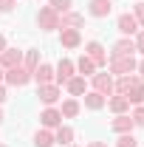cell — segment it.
<instances>
[{"label":"cell","instance_id":"obj_1","mask_svg":"<svg viewBox=\"0 0 144 147\" xmlns=\"http://www.w3.org/2000/svg\"><path fill=\"white\" fill-rule=\"evenodd\" d=\"M136 65H139L136 54H130V57H110V59H108V71L113 74V76H124V74H136Z\"/></svg>","mask_w":144,"mask_h":147},{"label":"cell","instance_id":"obj_2","mask_svg":"<svg viewBox=\"0 0 144 147\" xmlns=\"http://www.w3.org/2000/svg\"><path fill=\"white\" fill-rule=\"evenodd\" d=\"M37 28L40 31H57L59 28V14H57L51 6H40V11H37Z\"/></svg>","mask_w":144,"mask_h":147},{"label":"cell","instance_id":"obj_3","mask_svg":"<svg viewBox=\"0 0 144 147\" xmlns=\"http://www.w3.org/2000/svg\"><path fill=\"white\" fill-rule=\"evenodd\" d=\"M90 91L102 93V96H113V74L110 71H96L90 76Z\"/></svg>","mask_w":144,"mask_h":147},{"label":"cell","instance_id":"obj_4","mask_svg":"<svg viewBox=\"0 0 144 147\" xmlns=\"http://www.w3.org/2000/svg\"><path fill=\"white\" fill-rule=\"evenodd\" d=\"M85 57H90L93 59V65L102 71V68H108V48L99 42V40H90V42H85Z\"/></svg>","mask_w":144,"mask_h":147},{"label":"cell","instance_id":"obj_5","mask_svg":"<svg viewBox=\"0 0 144 147\" xmlns=\"http://www.w3.org/2000/svg\"><path fill=\"white\" fill-rule=\"evenodd\" d=\"M28 82H31V74L26 71L23 65L9 68V71H6V76H3V85H9V88H26Z\"/></svg>","mask_w":144,"mask_h":147},{"label":"cell","instance_id":"obj_6","mask_svg":"<svg viewBox=\"0 0 144 147\" xmlns=\"http://www.w3.org/2000/svg\"><path fill=\"white\" fill-rule=\"evenodd\" d=\"M73 74H76V65H73V59H68V57H62L59 62L54 65V85H65L68 79H71Z\"/></svg>","mask_w":144,"mask_h":147},{"label":"cell","instance_id":"obj_7","mask_svg":"<svg viewBox=\"0 0 144 147\" xmlns=\"http://www.w3.org/2000/svg\"><path fill=\"white\" fill-rule=\"evenodd\" d=\"M37 96H40V102L45 105V108H51L59 102V96H62V88L54 85V82H48V85H37Z\"/></svg>","mask_w":144,"mask_h":147},{"label":"cell","instance_id":"obj_8","mask_svg":"<svg viewBox=\"0 0 144 147\" xmlns=\"http://www.w3.org/2000/svg\"><path fill=\"white\" fill-rule=\"evenodd\" d=\"M116 31H119L122 37H136V34H139V23H136V17H133L130 11L119 14V17H116Z\"/></svg>","mask_w":144,"mask_h":147},{"label":"cell","instance_id":"obj_9","mask_svg":"<svg viewBox=\"0 0 144 147\" xmlns=\"http://www.w3.org/2000/svg\"><path fill=\"white\" fill-rule=\"evenodd\" d=\"M59 45L68 48V51L79 48L82 45V31L79 28H59Z\"/></svg>","mask_w":144,"mask_h":147},{"label":"cell","instance_id":"obj_10","mask_svg":"<svg viewBox=\"0 0 144 147\" xmlns=\"http://www.w3.org/2000/svg\"><path fill=\"white\" fill-rule=\"evenodd\" d=\"M65 91H68V96H73V99H79V96H85V93H88L90 88H88V79H85V76L73 74L71 79L65 82Z\"/></svg>","mask_w":144,"mask_h":147},{"label":"cell","instance_id":"obj_11","mask_svg":"<svg viewBox=\"0 0 144 147\" xmlns=\"http://www.w3.org/2000/svg\"><path fill=\"white\" fill-rule=\"evenodd\" d=\"M17 65H23V51L9 45V48L0 54V68H3V71H9V68H17Z\"/></svg>","mask_w":144,"mask_h":147},{"label":"cell","instance_id":"obj_12","mask_svg":"<svg viewBox=\"0 0 144 147\" xmlns=\"http://www.w3.org/2000/svg\"><path fill=\"white\" fill-rule=\"evenodd\" d=\"M136 54V42H133V37H119L116 42H113V48H110V57H130ZM108 57V59H110Z\"/></svg>","mask_w":144,"mask_h":147},{"label":"cell","instance_id":"obj_13","mask_svg":"<svg viewBox=\"0 0 144 147\" xmlns=\"http://www.w3.org/2000/svg\"><path fill=\"white\" fill-rule=\"evenodd\" d=\"M40 125L42 127H48V130H57L59 125H62V113H59V108H45L42 113H40Z\"/></svg>","mask_w":144,"mask_h":147},{"label":"cell","instance_id":"obj_14","mask_svg":"<svg viewBox=\"0 0 144 147\" xmlns=\"http://www.w3.org/2000/svg\"><path fill=\"white\" fill-rule=\"evenodd\" d=\"M110 11H113V0H88V14L96 20L108 17Z\"/></svg>","mask_w":144,"mask_h":147},{"label":"cell","instance_id":"obj_15","mask_svg":"<svg viewBox=\"0 0 144 147\" xmlns=\"http://www.w3.org/2000/svg\"><path fill=\"white\" fill-rule=\"evenodd\" d=\"M133 119H130V113H119V116H113V122H110V130L116 133V136H122V133H133Z\"/></svg>","mask_w":144,"mask_h":147},{"label":"cell","instance_id":"obj_16","mask_svg":"<svg viewBox=\"0 0 144 147\" xmlns=\"http://www.w3.org/2000/svg\"><path fill=\"white\" fill-rule=\"evenodd\" d=\"M31 79H34L37 85H48V82H54V65H51V62H40L37 71L31 74Z\"/></svg>","mask_w":144,"mask_h":147},{"label":"cell","instance_id":"obj_17","mask_svg":"<svg viewBox=\"0 0 144 147\" xmlns=\"http://www.w3.org/2000/svg\"><path fill=\"white\" fill-rule=\"evenodd\" d=\"M85 26V14H79V11H65V14H59V28H82Z\"/></svg>","mask_w":144,"mask_h":147},{"label":"cell","instance_id":"obj_18","mask_svg":"<svg viewBox=\"0 0 144 147\" xmlns=\"http://www.w3.org/2000/svg\"><path fill=\"white\" fill-rule=\"evenodd\" d=\"M105 108H110L113 110V116H119V113H130V99L127 96H119V93H113V96H108V105Z\"/></svg>","mask_w":144,"mask_h":147},{"label":"cell","instance_id":"obj_19","mask_svg":"<svg viewBox=\"0 0 144 147\" xmlns=\"http://www.w3.org/2000/svg\"><path fill=\"white\" fill-rule=\"evenodd\" d=\"M73 139H76V133H73L71 125H59V127L54 130V142H57V144H62V147H71Z\"/></svg>","mask_w":144,"mask_h":147},{"label":"cell","instance_id":"obj_20","mask_svg":"<svg viewBox=\"0 0 144 147\" xmlns=\"http://www.w3.org/2000/svg\"><path fill=\"white\" fill-rule=\"evenodd\" d=\"M73 65H76V74H79V76H85V79H90V76H93V74L99 71V68H96V65H93V59H90V57H79V59H76V62H73Z\"/></svg>","mask_w":144,"mask_h":147},{"label":"cell","instance_id":"obj_21","mask_svg":"<svg viewBox=\"0 0 144 147\" xmlns=\"http://www.w3.org/2000/svg\"><path fill=\"white\" fill-rule=\"evenodd\" d=\"M79 110H82V105H79V99H73V96H68V99L59 105L62 119H76V116H79Z\"/></svg>","mask_w":144,"mask_h":147},{"label":"cell","instance_id":"obj_22","mask_svg":"<svg viewBox=\"0 0 144 147\" xmlns=\"http://www.w3.org/2000/svg\"><path fill=\"white\" fill-rule=\"evenodd\" d=\"M82 99H85V108L88 110H102L108 105V96H102V93H96V91H88Z\"/></svg>","mask_w":144,"mask_h":147},{"label":"cell","instance_id":"obj_23","mask_svg":"<svg viewBox=\"0 0 144 147\" xmlns=\"http://www.w3.org/2000/svg\"><path fill=\"white\" fill-rule=\"evenodd\" d=\"M127 99H130V105H144V82L136 76V82L130 85V91L124 93Z\"/></svg>","mask_w":144,"mask_h":147},{"label":"cell","instance_id":"obj_24","mask_svg":"<svg viewBox=\"0 0 144 147\" xmlns=\"http://www.w3.org/2000/svg\"><path fill=\"white\" fill-rule=\"evenodd\" d=\"M40 62H42V59H40V48H28V51H23V68H26L28 74H34Z\"/></svg>","mask_w":144,"mask_h":147},{"label":"cell","instance_id":"obj_25","mask_svg":"<svg viewBox=\"0 0 144 147\" xmlns=\"http://www.w3.org/2000/svg\"><path fill=\"white\" fill-rule=\"evenodd\" d=\"M54 130H48V127H40L34 133V147H54Z\"/></svg>","mask_w":144,"mask_h":147},{"label":"cell","instance_id":"obj_26","mask_svg":"<svg viewBox=\"0 0 144 147\" xmlns=\"http://www.w3.org/2000/svg\"><path fill=\"white\" fill-rule=\"evenodd\" d=\"M48 6L54 9L57 14H65V11H71V9H73V0H48Z\"/></svg>","mask_w":144,"mask_h":147},{"label":"cell","instance_id":"obj_27","mask_svg":"<svg viewBox=\"0 0 144 147\" xmlns=\"http://www.w3.org/2000/svg\"><path fill=\"white\" fill-rule=\"evenodd\" d=\"M130 119L136 127H144V105H133L130 108Z\"/></svg>","mask_w":144,"mask_h":147},{"label":"cell","instance_id":"obj_28","mask_svg":"<svg viewBox=\"0 0 144 147\" xmlns=\"http://www.w3.org/2000/svg\"><path fill=\"white\" fill-rule=\"evenodd\" d=\"M116 147H139V139H136L133 133H122V136L116 139Z\"/></svg>","mask_w":144,"mask_h":147},{"label":"cell","instance_id":"obj_29","mask_svg":"<svg viewBox=\"0 0 144 147\" xmlns=\"http://www.w3.org/2000/svg\"><path fill=\"white\" fill-rule=\"evenodd\" d=\"M133 17H136V23H139V28H144V0H139L136 6H133V11H130Z\"/></svg>","mask_w":144,"mask_h":147},{"label":"cell","instance_id":"obj_30","mask_svg":"<svg viewBox=\"0 0 144 147\" xmlns=\"http://www.w3.org/2000/svg\"><path fill=\"white\" fill-rule=\"evenodd\" d=\"M133 42H136V54L144 57V28H139V34L133 37Z\"/></svg>","mask_w":144,"mask_h":147},{"label":"cell","instance_id":"obj_31","mask_svg":"<svg viewBox=\"0 0 144 147\" xmlns=\"http://www.w3.org/2000/svg\"><path fill=\"white\" fill-rule=\"evenodd\" d=\"M17 6V0H0V14H11Z\"/></svg>","mask_w":144,"mask_h":147},{"label":"cell","instance_id":"obj_32","mask_svg":"<svg viewBox=\"0 0 144 147\" xmlns=\"http://www.w3.org/2000/svg\"><path fill=\"white\" fill-rule=\"evenodd\" d=\"M136 76H139V79L144 82V57L139 59V65H136Z\"/></svg>","mask_w":144,"mask_h":147},{"label":"cell","instance_id":"obj_33","mask_svg":"<svg viewBox=\"0 0 144 147\" xmlns=\"http://www.w3.org/2000/svg\"><path fill=\"white\" fill-rule=\"evenodd\" d=\"M6 99H9V91H6V85H0V108H3Z\"/></svg>","mask_w":144,"mask_h":147},{"label":"cell","instance_id":"obj_34","mask_svg":"<svg viewBox=\"0 0 144 147\" xmlns=\"http://www.w3.org/2000/svg\"><path fill=\"white\" fill-rule=\"evenodd\" d=\"M6 48H9V42H6V37L0 34V54H3V51H6Z\"/></svg>","mask_w":144,"mask_h":147},{"label":"cell","instance_id":"obj_35","mask_svg":"<svg viewBox=\"0 0 144 147\" xmlns=\"http://www.w3.org/2000/svg\"><path fill=\"white\" fill-rule=\"evenodd\" d=\"M88 147H108V142H88Z\"/></svg>","mask_w":144,"mask_h":147},{"label":"cell","instance_id":"obj_36","mask_svg":"<svg viewBox=\"0 0 144 147\" xmlns=\"http://www.w3.org/2000/svg\"><path fill=\"white\" fill-rule=\"evenodd\" d=\"M3 76H6V71H3V68H0V85H3Z\"/></svg>","mask_w":144,"mask_h":147},{"label":"cell","instance_id":"obj_37","mask_svg":"<svg viewBox=\"0 0 144 147\" xmlns=\"http://www.w3.org/2000/svg\"><path fill=\"white\" fill-rule=\"evenodd\" d=\"M3 119H6V116H3V108H0V125H3Z\"/></svg>","mask_w":144,"mask_h":147},{"label":"cell","instance_id":"obj_38","mask_svg":"<svg viewBox=\"0 0 144 147\" xmlns=\"http://www.w3.org/2000/svg\"><path fill=\"white\" fill-rule=\"evenodd\" d=\"M0 147H9V144H3V142H0Z\"/></svg>","mask_w":144,"mask_h":147},{"label":"cell","instance_id":"obj_39","mask_svg":"<svg viewBox=\"0 0 144 147\" xmlns=\"http://www.w3.org/2000/svg\"><path fill=\"white\" fill-rule=\"evenodd\" d=\"M71 147H76V144H71Z\"/></svg>","mask_w":144,"mask_h":147}]
</instances>
